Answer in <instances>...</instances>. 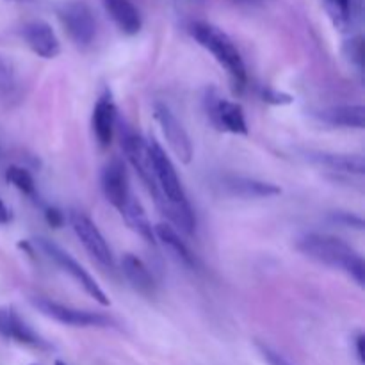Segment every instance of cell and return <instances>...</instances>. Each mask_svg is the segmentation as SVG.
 <instances>
[{"mask_svg":"<svg viewBox=\"0 0 365 365\" xmlns=\"http://www.w3.org/2000/svg\"><path fill=\"white\" fill-rule=\"evenodd\" d=\"M296 248L305 257L316 260V262L334 267V269L344 271L360 287L364 285V259L348 242L341 241V239L334 237V235L309 232V234L302 235L296 241Z\"/></svg>","mask_w":365,"mask_h":365,"instance_id":"cell-1","label":"cell"},{"mask_svg":"<svg viewBox=\"0 0 365 365\" xmlns=\"http://www.w3.org/2000/svg\"><path fill=\"white\" fill-rule=\"evenodd\" d=\"M191 34L227 70L235 89L242 91L246 86V66L234 41L221 29L207 24V21H195L191 25Z\"/></svg>","mask_w":365,"mask_h":365,"instance_id":"cell-2","label":"cell"},{"mask_svg":"<svg viewBox=\"0 0 365 365\" xmlns=\"http://www.w3.org/2000/svg\"><path fill=\"white\" fill-rule=\"evenodd\" d=\"M120 139H121V148L123 153L127 155L128 163L132 164L135 171H138L139 178L143 180V184L146 185L150 195L155 200V205L159 207L160 212L166 214L168 203L166 200L160 196L159 189H157L155 178H153L152 166H150V157H148V143L138 134L132 127H128L127 123H121L120 128Z\"/></svg>","mask_w":365,"mask_h":365,"instance_id":"cell-3","label":"cell"},{"mask_svg":"<svg viewBox=\"0 0 365 365\" xmlns=\"http://www.w3.org/2000/svg\"><path fill=\"white\" fill-rule=\"evenodd\" d=\"M38 246L41 248V252L45 253L53 264H56V266H59L64 273L70 274V277L73 278V280L77 282V284L81 285V287L84 289V291L88 292L95 302H98L102 307L110 305L109 298H107L106 292L102 291V287L96 284L95 278H93L91 274H89L88 271H86L84 267H82L81 264L70 255V253H66L63 248L53 245V242L48 241V239H38Z\"/></svg>","mask_w":365,"mask_h":365,"instance_id":"cell-4","label":"cell"},{"mask_svg":"<svg viewBox=\"0 0 365 365\" xmlns=\"http://www.w3.org/2000/svg\"><path fill=\"white\" fill-rule=\"evenodd\" d=\"M59 20L71 41L81 48L93 43L96 36V21L91 7L82 0H71L61 6Z\"/></svg>","mask_w":365,"mask_h":365,"instance_id":"cell-5","label":"cell"},{"mask_svg":"<svg viewBox=\"0 0 365 365\" xmlns=\"http://www.w3.org/2000/svg\"><path fill=\"white\" fill-rule=\"evenodd\" d=\"M203 102H205L207 116L217 130L242 135L248 134V125H246V116L241 103L223 98L214 88L207 89Z\"/></svg>","mask_w":365,"mask_h":365,"instance_id":"cell-6","label":"cell"},{"mask_svg":"<svg viewBox=\"0 0 365 365\" xmlns=\"http://www.w3.org/2000/svg\"><path fill=\"white\" fill-rule=\"evenodd\" d=\"M32 305L50 319L57 321L61 324L75 328H89V327H107L109 319L100 314L89 312V310H78L73 307H66L63 303L52 302L46 298H32Z\"/></svg>","mask_w":365,"mask_h":365,"instance_id":"cell-7","label":"cell"},{"mask_svg":"<svg viewBox=\"0 0 365 365\" xmlns=\"http://www.w3.org/2000/svg\"><path fill=\"white\" fill-rule=\"evenodd\" d=\"M153 114H155L157 123H159L164 139H166L171 152L177 155V159L180 160V163L184 164L191 163L192 160L191 139H189V134L185 132V128L182 127L180 121L177 120V116L171 113L170 107L164 106V103H155V107H153Z\"/></svg>","mask_w":365,"mask_h":365,"instance_id":"cell-8","label":"cell"},{"mask_svg":"<svg viewBox=\"0 0 365 365\" xmlns=\"http://www.w3.org/2000/svg\"><path fill=\"white\" fill-rule=\"evenodd\" d=\"M70 223L73 232L77 234V237L81 239V242L84 245V248L88 250L89 255L96 260V262L102 264L103 267H109L113 269V253H110L109 245L103 239L102 232L96 228V225L89 220L86 214L73 210L70 214Z\"/></svg>","mask_w":365,"mask_h":365,"instance_id":"cell-9","label":"cell"},{"mask_svg":"<svg viewBox=\"0 0 365 365\" xmlns=\"http://www.w3.org/2000/svg\"><path fill=\"white\" fill-rule=\"evenodd\" d=\"M102 191L107 202L121 212L132 198L128 177L121 160L113 159L102 171Z\"/></svg>","mask_w":365,"mask_h":365,"instance_id":"cell-10","label":"cell"},{"mask_svg":"<svg viewBox=\"0 0 365 365\" xmlns=\"http://www.w3.org/2000/svg\"><path fill=\"white\" fill-rule=\"evenodd\" d=\"M24 39L29 48L43 59H53L61 53V43L46 21L34 20L24 27Z\"/></svg>","mask_w":365,"mask_h":365,"instance_id":"cell-11","label":"cell"},{"mask_svg":"<svg viewBox=\"0 0 365 365\" xmlns=\"http://www.w3.org/2000/svg\"><path fill=\"white\" fill-rule=\"evenodd\" d=\"M116 106L109 93L102 95L93 109V132L102 148H107L114 138V128H116Z\"/></svg>","mask_w":365,"mask_h":365,"instance_id":"cell-12","label":"cell"},{"mask_svg":"<svg viewBox=\"0 0 365 365\" xmlns=\"http://www.w3.org/2000/svg\"><path fill=\"white\" fill-rule=\"evenodd\" d=\"M223 191L230 196H237V198H271V196L280 195V187L269 182L255 180V178L248 177H225L223 184H221Z\"/></svg>","mask_w":365,"mask_h":365,"instance_id":"cell-13","label":"cell"},{"mask_svg":"<svg viewBox=\"0 0 365 365\" xmlns=\"http://www.w3.org/2000/svg\"><path fill=\"white\" fill-rule=\"evenodd\" d=\"M103 7L121 32L134 36L141 31V13L132 0H103Z\"/></svg>","mask_w":365,"mask_h":365,"instance_id":"cell-14","label":"cell"},{"mask_svg":"<svg viewBox=\"0 0 365 365\" xmlns=\"http://www.w3.org/2000/svg\"><path fill=\"white\" fill-rule=\"evenodd\" d=\"M0 337L11 339V341H16L20 344L27 346L41 344V341L32 331V328L9 307L0 309Z\"/></svg>","mask_w":365,"mask_h":365,"instance_id":"cell-15","label":"cell"},{"mask_svg":"<svg viewBox=\"0 0 365 365\" xmlns=\"http://www.w3.org/2000/svg\"><path fill=\"white\" fill-rule=\"evenodd\" d=\"M331 24L341 32H351L362 13V0H324Z\"/></svg>","mask_w":365,"mask_h":365,"instance_id":"cell-16","label":"cell"},{"mask_svg":"<svg viewBox=\"0 0 365 365\" xmlns=\"http://www.w3.org/2000/svg\"><path fill=\"white\" fill-rule=\"evenodd\" d=\"M316 114L323 123L342 128H364L365 109L364 106H334L317 110Z\"/></svg>","mask_w":365,"mask_h":365,"instance_id":"cell-17","label":"cell"},{"mask_svg":"<svg viewBox=\"0 0 365 365\" xmlns=\"http://www.w3.org/2000/svg\"><path fill=\"white\" fill-rule=\"evenodd\" d=\"M121 269H123L125 278L130 282L135 291L145 296H152L155 292V282H153V277L150 274L148 267L145 266L141 259H138L132 253H127L121 259Z\"/></svg>","mask_w":365,"mask_h":365,"instance_id":"cell-18","label":"cell"},{"mask_svg":"<svg viewBox=\"0 0 365 365\" xmlns=\"http://www.w3.org/2000/svg\"><path fill=\"white\" fill-rule=\"evenodd\" d=\"M153 234H155V239H159L164 246H166L168 252L178 260V262L185 264V266H195V255L191 253V250L187 248L184 241L180 239V235L177 234L175 228H171L170 225L159 223L153 227Z\"/></svg>","mask_w":365,"mask_h":365,"instance_id":"cell-19","label":"cell"},{"mask_svg":"<svg viewBox=\"0 0 365 365\" xmlns=\"http://www.w3.org/2000/svg\"><path fill=\"white\" fill-rule=\"evenodd\" d=\"M310 159L321 166L328 168L331 171H341V173L364 175L365 163L362 155H344V153H312Z\"/></svg>","mask_w":365,"mask_h":365,"instance_id":"cell-20","label":"cell"},{"mask_svg":"<svg viewBox=\"0 0 365 365\" xmlns=\"http://www.w3.org/2000/svg\"><path fill=\"white\" fill-rule=\"evenodd\" d=\"M120 214L125 220V223H127L132 230L138 232V234L141 235L148 245H155L157 241H155V234H153L152 223H150L143 205L134 198V196L128 200V203L123 207V210H121Z\"/></svg>","mask_w":365,"mask_h":365,"instance_id":"cell-21","label":"cell"},{"mask_svg":"<svg viewBox=\"0 0 365 365\" xmlns=\"http://www.w3.org/2000/svg\"><path fill=\"white\" fill-rule=\"evenodd\" d=\"M6 178L9 184H13L14 187H16L20 192H24V195H27V196L36 195L34 178H32V175L29 173L25 168L9 166L6 171Z\"/></svg>","mask_w":365,"mask_h":365,"instance_id":"cell-22","label":"cell"},{"mask_svg":"<svg viewBox=\"0 0 365 365\" xmlns=\"http://www.w3.org/2000/svg\"><path fill=\"white\" fill-rule=\"evenodd\" d=\"M18 81L13 66L4 56H0V98L9 100L16 96Z\"/></svg>","mask_w":365,"mask_h":365,"instance_id":"cell-23","label":"cell"},{"mask_svg":"<svg viewBox=\"0 0 365 365\" xmlns=\"http://www.w3.org/2000/svg\"><path fill=\"white\" fill-rule=\"evenodd\" d=\"M346 53H348L351 64H355L359 70H362V53H364L362 38H351V39H349V43L346 45Z\"/></svg>","mask_w":365,"mask_h":365,"instance_id":"cell-24","label":"cell"},{"mask_svg":"<svg viewBox=\"0 0 365 365\" xmlns=\"http://www.w3.org/2000/svg\"><path fill=\"white\" fill-rule=\"evenodd\" d=\"M257 346H259L260 355L264 356V360H266L269 365H292L289 360H285L280 353H277L273 348H269V346L266 344H257Z\"/></svg>","mask_w":365,"mask_h":365,"instance_id":"cell-25","label":"cell"},{"mask_svg":"<svg viewBox=\"0 0 365 365\" xmlns=\"http://www.w3.org/2000/svg\"><path fill=\"white\" fill-rule=\"evenodd\" d=\"M264 100L267 103H274V106H285V103L292 102V96L285 95V93H278L274 89H266L264 91Z\"/></svg>","mask_w":365,"mask_h":365,"instance_id":"cell-26","label":"cell"},{"mask_svg":"<svg viewBox=\"0 0 365 365\" xmlns=\"http://www.w3.org/2000/svg\"><path fill=\"white\" fill-rule=\"evenodd\" d=\"M45 214H46V221H48L52 227L57 228V227H61V225H63L64 216H63V212H59L57 209H48Z\"/></svg>","mask_w":365,"mask_h":365,"instance_id":"cell-27","label":"cell"},{"mask_svg":"<svg viewBox=\"0 0 365 365\" xmlns=\"http://www.w3.org/2000/svg\"><path fill=\"white\" fill-rule=\"evenodd\" d=\"M356 356H359L360 364L365 362V349H364V344H365V337L362 334H359V337H356Z\"/></svg>","mask_w":365,"mask_h":365,"instance_id":"cell-28","label":"cell"},{"mask_svg":"<svg viewBox=\"0 0 365 365\" xmlns=\"http://www.w3.org/2000/svg\"><path fill=\"white\" fill-rule=\"evenodd\" d=\"M11 221V214H9V209H7L6 205H4V202L0 200V225H7Z\"/></svg>","mask_w":365,"mask_h":365,"instance_id":"cell-29","label":"cell"},{"mask_svg":"<svg viewBox=\"0 0 365 365\" xmlns=\"http://www.w3.org/2000/svg\"><path fill=\"white\" fill-rule=\"evenodd\" d=\"M56 365H66V364H64V362H61V360H57Z\"/></svg>","mask_w":365,"mask_h":365,"instance_id":"cell-30","label":"cell"}]
</instances>
